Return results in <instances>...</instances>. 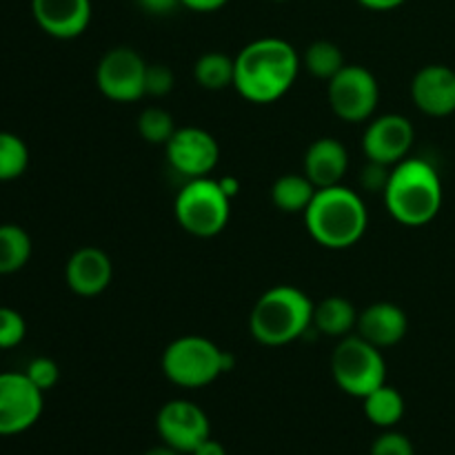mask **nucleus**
Listing matches in <instances>:
<instances>
[{
  "mask_svg": "<svg viewBox=\"0 0 455 455\" xmlns=\"http://www.w3.org/2000/svg\"><path fill=\"white\" fill-rule=\"evenodd\" d=\"M234 71V87L253 105L280 100L300 74V56L283 38H258L240 49Z\"/></svg>",
  "mask_w": 455,
  "mask_h": 455,
  "instance_id": "nucleus-1",
  "label": "nucleus"
},
{
  "mask_svg": "<svg viewBox=\"0 0 455 455\" xmlns=\"http://www.w3.org/2000/svg\"><path fill=\"white\" fill-rule=\"evenodd\" d=\"M382 198L395 222L404 227H425L443 209V180L427 160L404 158L391 167Z\"/></svg>",
  "mask_w": 455,
  "mask_h": 455,
  "instance_id": "nucleus-2",
  "label": "nucleus"
},
{
  "mask_svg": "<svg viewBox=\"0 0 455 455\" xmlns=\"http://www.w3.org/2000/svg\"><path fill=\"white\" fill-rule=\"evenodd\" d=\"M305 225L320 247L342 251L363 240L369 227V212L360 194L349 187H327L315 191L305 213Z\"/></svg>",
  "mask_w": 455,
  "mask_h": 455,
  "instance_id": "nucleus-3",
  "label": "nucleus"
},
{
  "mask_svg": "<svg viewBox=\"0 0 455 455\" xmlns=\"http://www.w3.org/2000/svg\"><path fill=\"white\" fill-rule=\"evenodd\" d=\"M314 300L291 284H278L262 293L249 315L251 336L265 347L296 342L314 327Z\"/></svg>",
  "mask_w": 455,
  "mask_h": 455,
  "instance_id": "nucleus-4",
  "label": "nucleus"
},
{
  "mask_svg": "<svg viewBox=\"0 0 455 455\" xmlns=\"http://www.w3.org/2000/svg\"><path fill=\"white\" fill-rule=\"evenodd\" d=\"M163 373L182 389H203L235 364L234 354L222 351L204 336H180L163 351Z\"/></svg>",
  "mask_w": 455,
  "mask_h": 455,
  "instance_id": "nucleus-5",
  "label": "nucleus"
},
{
  "mask_svg": "<svg viewBox=\"0 0 455 455\" xmlns=\"http://www.w3.org/2000/svg\"><path fill=\"white\" fill-rule=\"evenodd\" d=\"M173 213L187 234L213 238L229 225L231 198L220 189L216 178H194L178 191Z\"/></svg>",
  "mask_w": 455,
  "mask_h": 455,
  "instance_id": "nucleus-6",
  "label": "nucleus"
},
{
  "mask_svg": "<svg viewBox=\"0 0 455 455\" xmlns=\"http://www.w3.org/2000/svg\"><path fill=\"white\" fill-rule=\"evenodd\" d=\"M331 376L338 389L354 398H367L387 382V364L382 351L364 338L347 336L338 342L331 355Z\"/></svg>",
  "mask_w": 455,
  "mask_h": 455,
  "instance_id": "nucleus-7",
  "label": "nucleus"
},
{
  "mask_svg": "<svg viewBox=\"0 0 455 455\" xmlns=\"http://www.w3.org/2000/svg\"><path fill=\"white\" fill-rule=\"evenodd\" d=\"M329 107L345 123H364L376 111L380 100L378 80L367 67L345 65L327 87Z\"/></svg>",
  "mask_w": 455,
  "mask_h": 455,
  "instance_id": "nucleus-8",
  "label": "nucleus"
},
{
  "mask_svg": "<svg viewBox=\"0 0 455 455\" xmlns=\"http://www.w3.org/2000/svg\"><path fill=\"white\" fill-rule=\"evenodd\" d=\"M147 62L136 49L114 47L96 67L98 92L114 102H136L145 96Z\"/></svg>",
  "mask_w": 455,
  "mask_h": 455,
  "instance_id": "nucleus-9",
  "label": "nucleus"
},
{
  "mask_svg": "<svg viewBox=\"0 0 455 455\" xmlns=\"http://www.w3.org/2000/svg\"><path fill=\"white\" fill-rule=\"evenodd\" d=\"M43 395L25 371L0 373V435H18L31 429L43 416Z\"/></svg>",
  "mask_w": 455,
  "mask_h": 455,
  "instance_id": "nucleus-10",
  "label": "nucleus"
},
{
  "mask_svg": "<svg viewBox=\"0 0 455 455\" xmlns=\"http://www.w3.org/2000/svg\"><path fill=\"white\" fill-rule=\"evenodd\" d=\"M156 429L164 444L180 453H194L212 435V422L191 400H169L156 416Z\"/></svg>",
  "mask_w": 455,
  "mask_h": 455,
  "instance_id": "nucleus-11",
  "label": "nucleus"
},
{
  "mask_svg": "<svg viewBox=\"0 0 455 455\" xmlns=\"http://www.w3.org/2000/svg\"><path fill=\"white\" fill-rule=\"evenodd\" d=\"M164 149H167V160L173 172L182 173L189 180L209 176L220 160L218 140L200 127L176 129Z\"/></svg>",
  "mask_w": 455,
  "mask_h": 455,
  "instance_id": "nucleus-12",
  "label": "nucleus"
},
{
  "mask_svg": "<svg viewBox=\"0 0 455 455\" xmlns=\"http://www.w3.org/2000/svg\"><path fill=\"white\" fill-rule=\"evenodd\" d=\"M413 124L400 114H387L371 120L364 129L363 151L371 163L395 167L409 156L413 147Z\"/></svg>",
  "mask_w": 455,
  "mask_h": 455,
  "instance_id": "nucleus-13",
  "label": "nucleus"
},
{
  "mask_svg": "<svg viewBox=\"0 0 455 455\" xmlns=\"http://www.w3.org/2000/svg\"><path fill=\"white\" fill-rule=\"evenodd\" d=\"M40 29L58 40L78 38L92 22V0H31Z\"/></svg>",
  "mask_w": 455,
  "mask_h": 455,
  "instance_id": "nucleus-14",
  "label": "nucleus"
},
{
  "mask_svg": "<svg viewBox=\"0 0 455 455\" xmlns=\"http://www.w3.org/2000/svg\"><path fill=\"white\" fill-rule=\"evenodd\" d=\"M411 98L422 114L444 118L455 111V71L447 65H427L413 76Z\"/></svg>",
  "mask_w": 455,
  "mask_h": 455,
  "instance_id": "nucleus-15",
  "label": "nucleus"
},
{
  "mask_svg": "<svg viewBox=\"0 0 455 455\" xmlns=\"http://www.w3.org/2000/svg\"><path fill=\"white\" fill-rule=\"evenodd\" d=\"M114 278L111 258L98 247H80L67 260V287L80 298H96L105 291Z\"/></svg>",
  "mask_w": 455,
  "mask_h": 455,
  "instance_id": "nucleus-16",
  "label": "nucleus"
},
{
  "mask_svg": "<svg viewBox=\"0 0 455 455\" xmlns=\"http://www.w3.org/2000/svg\"><path fill=\"white\" fill-rule=\"evenodd\" d=\"M358 336L378 349H389L404 340L409 331V318L394 302H373L358 315Z\"/></svg>",
  "mask_w": 455,
  "mask_h": 455,
  "instance_id": "nucleus-17",
  "label": "nucleus"
},
{
  "mask_svg": "<svg viewBox=\"0 0 455 455\" xmlns=\"http://www.w3.org/2000/svg\"><path fill=\"white\" fill-rule=\"evenodd\" d=\"M347 169H349V154L336 138H318L307 149L305 176L314 182L315 189L340 185Z\"/></svg>",
  "mask_w": 455,
  "mask_h": 455,
  "instance_id": "nucleus-18",
  "label": "nucleus"
},
{
  "mask_svg": "<svg viewBox=\"0 0 455 455\" xmlns=\"http://www.w3.org/2000/svg\"><path fill=\"white\" fill-rule=\"evenodd\" d=\"M358 309L354 302L342 296H329L320 300L314 309V329L327 338L351 336V331L358 324Z\"/></svg>",
  "mask_w": 455,
  "mask_h": 455,
  "instance_id": "nucleus-19",
  "label": "nucleus"
},
{
  "mask_svg": "<svg viewBox=\"0 0 455 455\" xmlns=\"http://www.w3.org/2000/svg\"><path fill=\"white\" fill-rule=\"evenodd\" d=\"M315 191L318 189L305 173H284L271 187V203L283 213H305Z\"/></svg>",
  "mask_w": 455,
  "mask_h": 455,
  "instance_id": "nucleus-20",
  "label": "nucleus"
},
{
  "mask_svg": "<svg viewBox=\"0 0 455 455\" xmlns=\"http://www.w3.org/2000/svg\"><path fill=\"white\" fill-rule=\"evenodd\" d=\"M363 409L371 425L380 427V429H394L404 416V398L398 389L385 382L367 398H363Z\"/></svg>",
  "mask_w": 455,
  "mask_h": 455,
  "instance_id": "nucleus-21",
  "label": "nucleus"
},
{
  "mask_svg": "<svg viewBox=\"0 0 455 455\" xmlns=\"http://www.w3.org/2000/svg\"><path fill=\"white\" fill-rule=\"evenodd\" d=\"M31 258V238L22 227L0 225V275L20 271Z\"/></svg>",
  "mask_w": 455,
  "mask_h": 455,
  "instance_id": "nucleus-22",
  "label": "nucleus"
},
{
  "mask_svg": "<svg viewBox=\"0 0 455 455\" xmlns=\"http://www.w3.org/2000/svg\"><path fill=\"white\" fill-rule=\"evenodd\" d=\"M235 60L222 52H209L196 60L194 76L198 84L207 92H222L227 87H234Z\"/></svg>",
  "mask_w": 455,
  "mask_h": 455,
  "instance_id": "nucleus-23",
  "label": "nucleus"
},
{
  "mask_svg": "<svg viewBox=\"0 0 455 455\" xmlns=\"http://www.w3.org/2000/svg\"><path fill=\"white\" fill-rule=\"evenodd\" d=\"M302 65H305V69L309 71L311 76L323 78L329 83L347 62L336 43H331V40H315V43H311L309 47L305 49Z\"/></svg>",
  "mask_w": 455,
  "mask_h": 455,
  "instance_id": "nucleus-24",
  "label": "nucleus"
},
{
  "mask_svg": "<svg viewBox=\"0 0 455 455\" xmlns=\"http://www.w3.org/2000/svg\"><path fill=\"white\" fill-rule=\"evenodd\" d=\"M29 167V149L25 140L12 132H0V182L20 178Z\"/></svg>",
  "mask_w": 455,
  "mask_h": 455,
  "instance_id": "nucleus-25",
  "label": "nucleus"
},
{
  "mask_svg": "<svg viewBox=\"0 0 455 455\" xmlns=\"http://www.w3.org/2000/svg\"><path fill=\"white\" fill-rule=\"evenodd\" d=\"M176 129L173 116L163 107H147L138 116V132L149 145H167L169 138L176 133Z\"/></svg>",
  "mask_w": 455,
  "mask_h": 455,
  "instance_id": "nucleus-26",
  "label": "nucleus"
},
{
  "mask_svg": "<svg viewBox=\"0 0 455 455\" xmlns=\"http://www.w3.org/2000/svg\"><path fill=\"white\" fill-rule=\"evenodd\" d=\"M27 336V323L12 307H0V351L13 349Z\"/></svg>",
  "mask_w": 455,
  "mask_h": 455,
  "instance_id": "nucleus-27",
  "label": "nucleus"
},
{
  "mask_svg": "<svg viewBox=\"0 0 455 455\" xmlns=\"http://www.w3.org/2000/svg\"><path fill=\"white\" fill-rule=\"evenodd\" d=\"M25 376L44 394V391L53 389L58 385V380H60V369H58V364L52 358H43L40 355V358H34L27 364Z\"/></svg>",
  "mask_w": 455,
  "mask_h": 455,
  "instance_id": "nucleus-28",
  "label": "nucleus"
},
{
  "mask_svg": "<svg viewBox=\"0 0 455 455\" xmlns=\"http://www.w3.org/2000/svg\"><path fill=\"white\" fill-rule=\"evenodd\" d=\"M369 455H416V451H413V444L407 435L387 429L385 434L373 440Z\"/></svg>",
  "mask_w": 455,
  "mask_h": 455,
  "instance_id": "nucleus-29",
  "label": "nucleus"
},
{
  "mask_svg": "<svg viewBox=\"0 0 455 455\" xmlns=\"http://www.w3.org/2000/svg\"><path fill=\"white\" fill-rule=\"evenodd\" d=\"M173 83H176V76L167 65H147L145 96H167L173 89Z\"/></svg>",
  "mask_w": 455,
  "mask_h": 455,
  "instance_id": "nucleus-30",
  "label": "nucleus"
},
{
  "mask_svg": "<svg viewBox=\"0 0 455 455\" xmlns=\"http://www.w3.org/2000/svg\"><path fill=\"white\" fill-rule=\"evenodd\" d=\"M389 173H391V167H387V164H380V163H371V160H369L367 167L363 169L360 182H363V187L367 191H378V194H382L387 182H389Z\"/></svg>",
  "mask_w": 455,
  "mask_h": 455,
  "instance_id": "nucleus-31",
  "label": "nucleus"
},
{
  "mask_svg": "<svg viewBox=\"0 0 455 455\" xmlns=\"http://www.w3.org/2000/svg\"><path fill=\"white\" fill-rule=\"evenodd\" d=\"M142 9L147 13H154V16H167L173 9L180 7V0H138Z\"/></svg>",
  "mask_w": 455,
  "mask_h": 455,
  "instance_id": "nucleus-32",
  "label": "nucleus"
},
{
  "mask_svg": "<svg viewBox=\"0 0 455 455\" xmlns=\"http://www.w3.org/2000/svg\"><path fill=\"white\" fill-rule=\"evenodd\" d=\"M229 0H180V7L191 9V12L198 13H212L222 9Z\"/></svg>",
  "mask_w": 455,
  "mask_h": 455,
  "instance_id": "nucleus-33",
  "label": "nucleus"
},
{
  "mask_svg": "<svg viewBox=\"0 0 455 455\" xmlns=\"http://www.w3.org/2000/svg\"><path fill=\"white\" fill-rule=\"evenodd\" d=\"M191 455H227V449L225 444L218 443V440H213L212 435H209L204 443H200L198 447H196V451Z\"/></svg>",
  "mask_w": 455,
  "mask_h": 455,
  "instance_id": "nucleus-34",
  "label": "nucleus"
},
{
  "mask_svg": "<svg viewBox=\"0 0 455 455\" xmlns=\"http://www.w3.org/2000/svg\"><path fill=\"white\" fill-rule=\"evenodd\" d=\"M358 3L364 9H371V12H391V9H398L407 0H358Z\"/></svg>",
  "mask_w": 455,
  "mask_h": 455,
  "instance_id": "nucleus-35",
  "label": "nucleus"
},
{
  "mask_svg": "<svg viewBox=\"0 0 455 455\" xmlns=\"http://www.w3.org/2000/svg\"><path fill=\"white\" fill-rule=\"evenodd\" d=\"M218 185H220V189L225 191L227 196H229L231 200L235 198V196H238V191H240V180L235 176H225V178H218Z\"/></svg>",
  "mask_w": 455,
  "mask_h": 455,
  "instance_id": "nucleus-36",
  "label": "nucleus"
},
{
  "mask_svg": "<svg viewBox=\"0 0 455 455\" xmlns=\"http://www.w3.org/2000/svg\"><path fill=\"white\" fill-rule=\"evenodd\" d=\"M145 455H182L180 451H176V449H172L169 444H160V447H151L149 451H145Z\"/></svg>",
  "mask_w": 455,
  "mask_h": 455,
  "instance_id": "nucleus-37",
  "label": "nucleus"
},
{
  "mask_svg": "<svg viewBox=\"0 0 455 455\" xmlns=\"http://www.w3.org/2000/svg\"><path fill=\"white\" fill-rule=\"evenodd\" d=\"M274 3H287V0H274Z\"/></svg>",
  "mask_w": 455,
  "mask_h": 455,
  "instance_id": "nucleus-38",
  "label": "nucleus"
}]
</instances>
